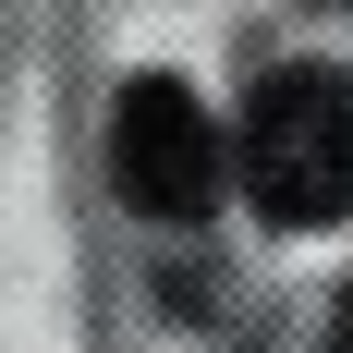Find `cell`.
<instances>
[{
    "instance_id": "3",
    "label": "cell",
    "mask_w": 353,
    "mask_h": 353,
    "mask_svg": "<svg viewBox=\"0 0 353 353\" xmlns=\"http://www.w3.org/2000/svg\"><path fill=\"white\" fill-rule=\"evenodd\" d=\"M329 353H353V292H341V317H329Z\"/></svg>"
},
{
    "instance_id": "1",
    "label": "cell",
    "mask_w": 353,
    "mask_h": 353,
    "mask_svg": "<svg viewBox=\"0 0 353 353\" xmlns=\"http://www.w3.org/2000/svg\"><path fill=\"white\" fill-rule=\"evenodd\" d=\"M244 195L281 232L353 219V73L341 61H292V73L256 85V110H244Z\"/></svg>"
},
{
    "instance_id": "2",
    "label": "cell",
    "mask_w": 353,
    "mask_h": 353,
    "mask_svg": "<svg viewBox=\"0 0 353 353\" xmlns=\"http://www.w3.org/2000/svg\"><path fill=\"white\" fill-rule=\"evenodd\" d=\"M219 171H232V146H219L208 98H195L183 73H134L122 110H110V183H122L146 219H208Z\"/></svg>"
}]
</instances>
